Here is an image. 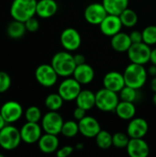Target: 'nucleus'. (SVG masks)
<instances>
[{
    "instance_id": "c03bdc74",
    "label": "nucleus",
    "mask_w": 156,
    "mask_h": 157,
    "mask_svg": "<svg viewBox=\"0 0 156 157\" xmlns=\"http://www.w3.org/2000/svg\"><path fill=\"white\" fill-rule=\"evenodd\" d=\"M7 123L6 122V121L4 120V118H3V116L1 115V113H0V131L6 125Z\"/></svg>"
},
{
    "instance_id": "dca6fc26",
    "label": "nucleus",
    "mask_w": 156,
    "mask_h": 157,
    "mask_svg": "<svg viewBox=\"0 0 156 157\" xmlns=\"http://www.w3.org/2000/svg\"><path fill=\"white\" fill-rule=\"evenodd\" d=\"M126 86L124 75L117 71H111L107 73L103 78V87L120 93V91Z\"/></svg>"
},
{
    "instance_id": "4468645a",
    "label": "nucleus",
    "mask_w": 156,
    "mask_h": 157,
    "mask_svg": "<svg viewBox=\"0 0 156 157\" xmlns=\"http://www.w3.org/2000/svg\"><path fill=\"white\" fill-rule=\"evenodd\" d=\"M79 133L86 138H95L101 131V126L98 121L92 116H86L78 121Z\"/></svg>"
},
{
    "instance_id": "9b49d317",
    "label": "nucleus",
    "mask_w": 156,
    "mask_h": 157,
    "mask_svg": "<svg viewBox=\"0 0 156 157\" xmlns=\"http://www.w3.org/2000/svg\"><path fill=\"white\" fill-rule=\"evenodd\" d=\"M0 113L7 124H13L21 119L24 114V110L18 102L9 100L1 106Z\"/></svg>"
},
{
    "instance_id": "9d476101",
    "label": "nucleus",
    "mask_w": 156,
    "mask_h": 157,
    "mask_svg": "<svg viewBox=\"0 0 156 157\" xmlns=\"http://www.w3.org/2000/svg\"><path fill=\"white\" fill-rule=\"evenodd\" d=\"M60 41L65 51L74 52L82 44V37L79 31L74 28H67L60 35Z\"/></svg>"
},
{
    "instance_id": "cd10ccee",
    "label": "nucleus",
    "mask_w": 156,
    "mask_h": 157,
    "mask_svg": "<svg viewBox=\"0 0 156 157\" xmlns=\"http://www.w3.org/2000/svg\"><path fill=\"white\" fill-rule=\"evenodd\" d=\"M63 102L64 100L63 99L59 93H51L46 97L44 104L49 110L58 111L63 107Z\"/></svg>"
},
{
    "instance_id": "39448f33",
    "label": "nucleus",
    "mask_w": 156,
    "mask_h": 157,
    "mask_svg": "<svg viewBox=\"0 0 156 157\" xmlns=\"http://www.w3.org/2000/svg\"><path fill=\"white\" fill-rule=\"evenodd\" d=\"M22 142L20 131L12 124H6L0 131V147L6 151L17 148Z\"/></svg>"
},
{
    "instance_id": "393cba45",
    "label": "nucleus",
    "mask_w": 156,
    "mask_h": 157,
    "mask_svg": "<svg viewBox=\"0 0 156 157\" xmlns=\"http://www.w3.org/2000/svg\"><path fill=\"white\" fill-rule=\"evenodd\" d=\"M129 2L130 0H102L108 14L117 16H120L123 10L129 7Z\"/></svg>"
},
{
    "instance_id": "a19ab883",
    "label": "nucleus",
    "mask_w": 156,
    "mask_h": 157,
    "mask_svg": "<svg viewBox=\"0 0 156 157\" xmlns=\"http://www.w3.org/2000/svg\"><path fill=\"white\" fill-rule=\"evenodd\" d=\"M147 72H148V75H151V76H155L156 75L155 64H153V63H152V65H150V66H149V68H148Z\"/></svg>"
},
{
    "instance_id": "a878e982",
    "label": "nucleus",
    "mask_w": 156,
    "mask_h": 157,
    "mask_svg": "<svg viewBox=\"0 0 156 157\" xmlns=\"http://www.w3.org/2000/svg\"><path fill=\"white\" fill-rule=\"evenodd\" d=\"M27 31L25 22L18 21L16 19H13V21L9 22L6 28V34L9 38L13 40H17L22 38Z\"/></svg>"
},
{
    "instance_id": "7c9ffc66",
    "label": "nucleus",
    "mask_w": 156,
    "mask_h": 157,
    "mask_svg": "<svg viewBox=\"0 0 156 157\" xmlns=\"http://www.w3.org/2000/svg\"><path fill=\"white\" fill-rule=\"evenodd\" d=\"M143 41L149 46L156 44V26L149 25L143 29Z\"/></svg>"
},
{
    "instance_id": "6ab92c4d",
    "label": "nucleus",
    "mask_w": 156,
    "mask_h": 157,
    "mask_svg": "<svg viewBox=\"0 0 156 157\" xmlns=\"http://www.w3.org/2000/svg\"><path fill=\"white\" fill-rule=\"evenodd\" d=\"M38 147L43 154L50 155L56 153V151L59 149V139L57 135L45 132L38 141Z\"/></svg>"
},
{
    "instance_id": "a18cd8bd",
    "label": "nucleus",
    "mask_w": 156,
    "mask_h": 157,
    "mask_svg": "<svg viewBox=\"0 0 156 157\" xmlns=\"http://www.w3.org/2000/svg\"><path fill=\"white\" fill-rule=\"evenodd\" d=\"M84 144H82V143H78V144H75V146H74V149L75 150H78V151H80V150H83L84 149Z\"/></svg>"
},
{
    "instance_id": "49530a36",
    "label": "nucleus",
    "mask_w": 156,
    "mask_h": 157,
    "mask_svg": "<svg viewBox=\"0 0 156 157\" xmlns=\"http://www.w3.org/2000/svg\"><path fill=\"white\" fill-rule=\"evenodd\" d=\"M152 100H153V103H154V105L156 106V92L155 93H154V96H153V98H152Z\"/></svg>"
},
{
    "instance_id": "b1692460",
    "label": "nucleus",
    "mask_w": 156,
    "mask_h": 157,
    "mask_svg": "<svg viewBox=\"0 0 156 157\" xmlns=\"http://www.w3.org/2000/svg\"><path fill=\"white\" fill-rule=\"evenodd\" d=\"M116 115L123 121H131L136 115V107L133 102L120 100L116 109Z\"/></svg>"
},
{
    "instance_id": "5701e85b",
    "label": "nucleus",
    "mask_w": 156,
    "mask_h": 157,
    "mask_svg": "<svg viewBox=\"0 0 156 157\" xmlns=\"http://www.w3.org/2000/svg\"><path fill=\"white\" fill-rule=\"evenodd\" d=\"M75 103L77 107H80L86 111L90 110L96 107V93L89 89L81 90L75 99Z\"/></svg>"
},
{
    "instance_id": "c9c22d12",
    "label": "nucleus",
    "mask_w": 156,
    "mask_h": 157,
    "mask_svg": "<svg viewBox=\"0 0 156 157\" xmlns=\"http://www.w3.org/2000/svg\"><path fill=\"white\" fill-rule=\"evenodd\" d=\"M25 26H26L27 31H29V32H36L40 28V23H39V20L36 17H32L29 18L25 22Z\"/></svg>"
},
{
    "instance_id": "de8ad7c7",
    "label": "nucleus",
    "mask_w": 156,
    "mask_h": 157,
    "mask_svg": "<svg viewBox=\"0 0 156 157\" xmlns=\"http://www.w3.org/2000/svg\"><path fill=\"white\" fill-rule=\"evenodd\" d=\"M3 156H4V155H3L2 154H0V157H3Z\"/></svg>"
},
{
    "instance_id": "0eeeda50",
    "label": "nucleus",
    "mask_w": 156,
    "mask_h": 157,
    "mask_svg": "<svg viewBox=\"0 0 156 157\" xmlns=\"http://www.w3.org/2000/svg\"><path fill=\"white\" fill-rule=\"evenodd\" d=\"M151 52V46L142 41L139 43H132L127 53L131 63L144 65L148 62H150Z\"/></svg>"
},
{
    "instance_id": "f03ea898",
    "label": "nucleus",
    "mask_w": 156,
    "mask_h": 157,
    "mask_svg": "<svg viewBox=\"0 0 156 157\" xmlns=\"http://www.w3.org/2000/svg\"><path fill=\"white\" fill-rule=\"evenodd\" d=\"M126 86H131L135 89H141L147 82L148 72L144 65L131 63L123 73Z\"/></svg>"
},
{
    "instance_id": "ddd939ff",
    "label": "nucleus",
    "mask_w": 156,
    "mask_h": 157,
    "mask_svg": "<svg viewBox=\"0 0 156 157\" xmlns=\"http://www.w3.org/2000/svg\"><path fill=\"white\" fill-rule=\"evenodd\" d=\"M19 131L22 142L27 144H33L35 143H38L40 136L42 135L41 132L43 130L38 122L27 121L20 128Z\"/></svg>"
},
{
    "instance_id": "1a4fd4ad",
    "label": "nucleus",
    "mask_w": 156,
    "mask_h": 157,
    "mask_svg": "<svg viewBox=\"0 0 156 157\" xmlns=\"http://www.w3.org/2000/svg\"><path fill=\"white\" fill-rule=\"evenodd\" d=\"M58 74L51 64L43 63L35 70V78L37 82L44 87H51L58 81Z\"/></svg>"
},
{
    "instance_id": "6e6552de",
    "label": "nucleus",
    "mask_w": 156,
    "mask_h": 157,
    "mask_svg": "<svg viewBox=\"0 0 156 157\" xmlns=\"http://www.w3.org/2000/svg\"><path fill=\"white\" fill-rule=\"evenodd\" d=\"M41 128L46 133H51L58 135L62 132L63 125V119L57 111L49 110L42 116L41 119Z\"/></svg>"
},
{
    "instance_id": "4be33fe9",
    "label": "nucleus",
    "mask_w": 156,
    "mask_h": 157,
    "mask_svg": "<svg viewBox=\"0 0 156 157\" xmlns=\"http://www.w3.org/2000/svg\"><path fill=\"white\" fill-rule=\"evenodd\" d=\"M110 44L114 51L118 52H127L132 42L129 34L120 31L111 37Z\"/></svg>"
},
{
    "instance_id": "423d86ee",
    "label": "nucleus",
    "mask_w": 156,
    "mask_h": 157,
    "mask_svg": "<svg viewBox=\"0 0 156 157\" xmlns=\"http://www.w3.org/2000/svg\"><path fill=\"white\" fill-rule=\"evenodd\" d=\"M82 90V85L74 77H65L59 85L58 93L64 101H74Z\"/></svg>"
},
{
    "instance_id": "a211bd4d",
    "label": "nucleus",
    "mask_w": 156,
    "mask_h": 157,
    "mask_svg": "<svg viewBox=\"0 0 156 157\" xmlns=\"http://www.w3.org/2000/svg\"><path fill=\"white\" fill-rule=\"evenodd\" d=\"M149 130L146 120L143 118H133L130 121L127 127V133L130 138H144Z\"/></svg>"
},
{
    "instance_id": "c756f323",
    "label": "nucleus",
    "mask_w": 156,
    "mask_h": 157,
    "mask_svg": "<svg viewBox=\"0 0 156 157\" xmlns=\"http://www.w3.org/2000/svg\"><path fill=\"white\" fill-rule=\"evenodd\" d=\"M79 133L78 122L74 121H67L63 122L61 134L66 138H74Z\"/></svg>"
},
{
    "instance_id": "2f4dec72",
    "label": "nucleus",
    "mask_w": 156,
    "mask_h": 157,
    "mask_svg": "<svg viewBox=\"0 0 156 157\" xmlns=\"http://www.w3.org/2000/svg\"><path fill=\"white\" fill-rule=\"evenodd\" d=\"M119 97L120 100L128 101V102H133L136 100L138 97V89H135L131 86H125L119 93Z\"/></svg>"
},
{
    "instance_id": "7ed1b4c3",
    "label": "nucleus",
    "mask_w": 156,
    "mask_h": 157,
    "mask_svg": "<svg viewBox=\"0 0 156 157\" xmlns=\"http://www.w3.org/2000/svg\"><path fill=\"white\" fill-rule=\"evenodd\" d=\"M37 0H13L10 6V15L13 19L26 22L36 15Z\"/></svg>"
},
{
    "instance_id": "09e8293b",
    "label": "nucleus",
    "mask_w": 156,
    "mask_h": 157,
    "mask_svg": "<svg viewBox=\"0 0 156 157\" xmlns=\"http://www.w3.org/2000/svg\"><path fill=\"white\" fill-rule=\"evenodd\" d=\"M0 95H1V94H0Z\"/></svg>"
},
{
    "instance_id": "f8f14e48",
    "label": "nucleus",
    "mask_w": 156,
    "mask_h": 157,
    "mask_svg": "<svg viewBox=\"0 0 156 157\" xmlns=\"http://www.w3.org/2000/svg\"><path fill=\"white\" fill-rule=\"evenodd\" d=\"M107 16L108 12L102 3H91L84 11L85 19L91 25H99Z\"/></svg>"
},
{
    "instance_id": "2eb2a0df",
    "label": "nucleus",
    "mask_w": 156,
    "mask_h": 157,
    "mask_svg": "<svg viewBox=\"0 0 156 157\" xmlns=\"http://www.w3.org/2000/svg\"><path fill=\"white\" fill-rule=\"evenodd\" d=\"M98 26L101 33L107 37H112L119 33L123 27L120 17L111 14H108V16Z\"/></svg>"
},
{
    "instance_id": "ea45409f",
    "label": "nucleus",
    "mask_w": 156,
    "mask_h": 157,
    "mask_svg": "<svg viewBox=\"0 0 156 157\" xmlns=\"http://www.w3.org/2000/svg\"><path fill=\"white\" fill-rule=\"evenodd\" d=\"M74 62H75L76 65H79V64H82V63H86V57H85V55H83L81 53L74 54Z\"/></svg>"
},
{
    "instance_id": "f257e3e1",
    "label": "nucleus",
    "mask_w": 156,
    "mask_h": 157,
    "mask_svg": "<svg viewBox=\"0 0 156 157\" xmlns=\"http://www.w3.org/2000/svg\"><path fill=\"white\" fill-rule=\"evenodd\" d=\"M51 64L52 65L58 75L64 78L73 75L76 67L74 55L71 53V52L68 51L56 52L51 58Z\"/></svg>"
},
{
    "instance_id": "bb28decb",
    "label": "nucleus",
    "mask_w": 156,
    "mask_h": 157,
    "mask_svg": "<svg viewBox=\"0 0 156 157\" xmlns=\"http://www.w3.org/2000/svg\"><path fill=\"white\" fill-rule=\"evenodd\" d=\"M121 23L126 28H133L138 23V15L131 8H126L120 14Z\"/></svg>"
},
{
    "instance_id": "f3484780",
    "label": "nucleus",
    "mask_w": 156,
    "mask_h": 157,
    "mask_svg": "<svg viewBox=\"0 0 156 157\" xmlns=\"http://www.w3.org/2000/svg\"><path fill=\"white\" fill-rule=\"evenodd\" d=\"M126 150L131 157H147L150 154V147L143 138H131Z\"/></svg>"
},
{
    "instance_id": "58836bf2",
    "label": "nucleus",
    "mask_w": 156,
    "mask_h": 157,
    "mask_svg": "<svg viewBox=\"0 0 156 157\" xmlns=\"http://www.w3.org/2000/svg\"><path fill=\"white\" fill-rule=\"evenodd\" d=\"M86 109H82L80 107H76L74 109V112H73V116H74V118L75 121H79L80 120H82L83 118H85L86 116Z\"/></svg>"
},
{
    "instance_id": "aec40b11",
    "label": "nucleus",
    "mask_w": 156,
    "mask_h": 157,
    "mask_svg": "<svg viewBox=\"0 0 156 157\" xmlns=\"http://www.w3.org/2000/svg\"><path fill=\"white\" fill-rule=\"evenodd\" d=\"M73 77L76 79L81 85L90 84L95 78V71L93 67L86 63L76 65Z\"/></svg>"
},
{
    "instance_id": "c85d7f7f",
    "label": "nucleus",
    "mask_w": 156,
    "mask_h": 157,
    "mask_svg": "<svg viewBox=\"0 0 156 157\" xmlns=\"http://www.w3.org/2000/svg\"><path fill=\"white\" fill-rule=\"evenodd\" d=\"M95 139H96L97 145L100 149L107 150V149H109L113 145V143H112V135L108 131L101 130L97 133V135L95 137Z\"/></svg>"
},
{
    "instance_id": "79ce46f5",
    "label": "nucleus",
    "mask_w": 156,
    "mask_h": 157,
    "mask_svg": "<svg viewBox=\"0 0 156 157\" xmlns=\"http://www.w3.org/2000/svg\"><path fill=\"white\" fill-rule=\"evenodd\" d=\"M150 62H151L153 64H155L156 65V48H154V49H152V52H151V57H150Z\"/></svg>"
},
{
    "instance_id": "473e14b6",
    "label": "nucleus",
    "mask_w": 156,
    "mask_h": 157,
    "mask_svg": "<svg viewBox=\"0 0 156 157\" xmlns=\"http://www.w3.org/2000/svg\"><path fill=\"white\" fill-rule=\"evenodd\" d=\"M130 139L131 138L128 135V133H125V132H116V133L112 134L113 146H115L116 148H120V149L126 148L129 142H130Z\"/></svg>"
},
{
    "instance_id": "20e7f679",
    "label": "nucleus",
    "mask_w": 156,
    "mask_h": 157,
    "mask_svg": "<svg viewBox=\"0 0 156 157\" xmlns=\"http://www.w3.org/2000/svg\"><path fill=\"white\" fill-rule=\"evenodd\" d=\"M120 100L119 93L105 87L99 89L96 93V107L103 112L115 111Z\"/></svg>"
},
{
    "instance_id": "72a5a7b5",
    "label": "nucleus",
    "mask_w": 156,
    "mask_h": 157,
    "mask_svg": "<svg viewBox=\"0 0 156 157\" xmlns=\"http://www.w3.org/2000/svg\"><path fill=\"white\" fill-rule=\"evenodd\" d=\"M25 115V119L27 121L29 122H38L41 121L42 119V114L40 109L36 107V106H30L29 107L26 111L24 112Z\"/></svg>"
},
{
    "instance_id": "4c0bfd02",
    "label": "nucleus",
    "mask_w": 156,
    "mask_h": 157,
    "mask_svg": "<svg viewBox=\"0 0 156 157\" xmlns=\"http://www.w3.org/2000/svg\"><path fill=\"white\" fill-rule=\"evenodd\" d=\"M129 35L132 43H139L143 41V32L140 30H133Z\"/></svg>"
},
{
    "instance_id": "e433bc0d",
    "label": "nucleus",
    "mask_w": 156,
    "mask_h": 157,
    "mask_svg": "<svg viewBox=\"0 0 156 157\" xmlns=\"http://www.w3.org/2000/svg\"><path fill=\"white\" fill-rule=\"evenodd\" d=\"M74 151V147L70 145H65L62 148H59L56 151V155L57 157H67L71 155Z\"/></svg>"
},
{
    "instance_id": "412c9836",
    "label": "nucleus",
    "mask_w": 156,
    "mask_h": 157,
    "mask_svg": "<svg viewBox=\"0 0 156 157\" xmlns=\"http://www.w3.org/2000/svg\"><path fill=\"white\" fill-rule=\"evenodd\" d=\"M58 11V4L55 0H39L37 2L36 15L41 18H50Z\"/></svg>"
},
{
    "instance_id": "f704fd0d",
    "label": "nucleus",
    "mask_w": 156,
    "mask_h": 157,
    "mask_svg": "<svg viewBox=\"0 0 156 157\" xmlns=\"http://www.w3.org/2000/svg\"><path fill=\"white\" fill-rule=\"evenodd\" d=\"M11 86V77L4 71H0V94L6 92Z\"/></svg>"
},
{
    "instance_id": "37998d69",
    "label": "nucleus",
    "mask_w": 156,
    "mask_h": 157,
    "mask_svg": "<svg viewBox=\"0 0 156 157\" xmlns=\"http://www.w3.org/2000/svg\"><path fill=\"white\" fill-rule=\"evenodd\" d=\"M151 89L154 93L156 92V75L153 76V79L151 81Z\"/></svg>"
}]
</instances>
